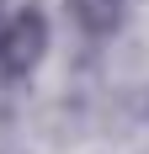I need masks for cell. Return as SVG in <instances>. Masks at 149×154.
<instances>
[{"mask_svg":"<svg viewBox=\"0 0 149 154\" xmlns=\"http://www.w3.org/2000/svg\"><path fill=\"white\" fill-rule=\"evenodd\" d=\"M43 53H48V16L37 5H21L0 32V80H11V85L27 80L43 64Z\"/></svg>","mask_w":149,"mask_h":154,"instance_id":"cell-1","label":"cell"},{"mask_svg":"<svg viewBox=\"0 0 149 154\" xmlns=\"http://www.w3.org/2000/svg\"><path fill=\"white\" fill-rule=\"evenodd\" d=\"M69 16L85 37H112L128 16V0H69Z\"/></svg>","mask_w":149,"mask_h":154,"instance_id":"cell-2","label":"cell"},{"mask_svg":"<svg viewBox=\"0 0 149 154\" xmlns=\"http://www.w3.org/2000/svg\"><path fill=\"white\" fill-rule=\"evenodd\" d=\"M0 32H5V16H0Z\"/></svg>","mask_w":149,"mask_h":154,"instance_id":"cell-3","label":"cell"}]
</instances>
